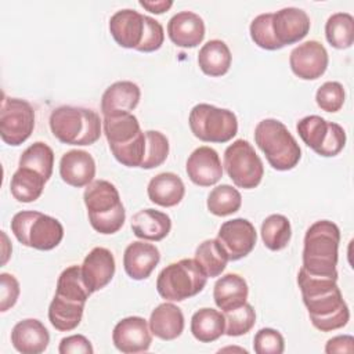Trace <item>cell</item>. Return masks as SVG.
<instances>
[{
  "label": "cell",
  "instance_id": "cell-20",
  "mask_svg": "<svg viewBox=\"0 0 354 354\" xmlns=\"http://www.w3.org/2000/svg\"><path fill=\"white\" fill-rule=\"evenodd\" d=\"M113 40L124 48H137L144 35V15L131 8L116 11L109 19Z\"/></svg>",
  "mask_w": 354,
  "mask_h": 354
},
{
  "label": "cell",
  "instance_id": "cell-13",
  "mask_svg": "<svg viewBox=\"0 0 354 354\" xmlns=\"http://www.w3.org/2000/svg\"><path fill=\"white\" fill-rule=\"evenodd\" d=\"M328 51L317 40H307L299 44L289 55L292 72L303 80H315L321 77L328 68Z\"/></svg>",
  "mask_w": 354,
  "mask_h": 354
},
{
  "label": "cell",
  "instance_id": "cell-44",
  "mask_svg": "<svg viewBox=\"0 0 354 354\" xmlns=\"http://www.w3.org/2000/svg\"><path fill=\"white\" fill-rule=\"evenodd\" d=\"M163 41H165V32H163L162 24L153 19L152 17L144 15V35L140 46L136 50L141 53H152L159 50Z\"/></svg>",
  "mask_w": 354,
  "mask_h": 354
},
{
  "label": "cell",
  "instance_id": "cell-41",
  "mask_svg": "<svg viewBox=\"0 0 354 354\" xmlns=\"http://www.w3.org/2000/svg\"><path fill=\"white\" fill-rule=\"evenodd\" d=\"M250 37L260 48L264 50H279L281 44L277 41L272 32V12H264L257 15L250 22Z\"/></svg>",
  "mask_w": 354,
  "mask_h": 354
},
{
  "label": "cell",
  "instance_id": "cell-1",
  "mask_svg": "<svg viewBox=\"0 0 354 354\" xmlns=\"http://www.w3.org/2000/svg\"><path fill=\"white\" fill-rule=\"evenodd\" d=\"M337 277L313 275L299 270L297 285L311 324L321 332H332L347 325L350 311L337 286Z\"/></svg>",
  "mask_w": 354,
  "mask_h": 354
},
{
  "label": "cell",
  "instance_id": "cell-38",
  "mask_svg": "<svg viewBox=\"0 0 354 354\" xmlns=\"http://www.w3.org/2000/svg\"><path fill=\"white\" fill-rule=\"evenodd\" d=\"M55 295L80 303L87 301L91 292L83 281L80 266H71L61 272L57 281Z\"/></svg>",
  "mask_w": 354,
  "mask_h": 354
},
{
  "label": "cell",
  "instance_id": "cell-3",
  "mask_svg": "<svg viewBox=\"0 0 354 354\" xmlns=\"http://www.w3.org/2000/svg\"><path fill=\"white\" fill-rule=\"evenodd\" d=\"M91 227L104 235L118 232L126 220V210L118 188L106 180L91 181L83 194Z\"/></svg>",
  "mask_w": 354,
  "mask_h": 354
},
{
  "label": "cell",
  "instance_id": "cell-24",
  "mask_svg": "<svg viewBox=\"0 0 354 354\" xmlns=\"http://www.w3.org/2000/svg\"><path fill=\"white\" fill-rule=\"evenodd\" d=\"M151 202L162 207H173L178 205L185 194V187L180 176L171 171H163L152 177L147 187Z\"/></svg>",
  "mask_w": 354,
  "mask_h": 354
},
{
  "label": "cell",
  "instance_id": "cell-39",
  "mask_svg": "<svg viewBox=\"0 0 354 354\" xmlns=\"http://www.w3.org/2000/svg\"><path fill=\"white\" fill-rule=\"evenodd\" d=\"M145 133V155L141 163L142 169H155L160 166L169 155V140L158 130H147Z\"/></svg>",
  "mask_w": 354,
  "mask_h": 354
},
{
  "label": "cell",
  "instance_id": "cell-6",
  "mask_svg": "<svg viewBox=\"0 0 354 354\" xmlns=\"http://www.w3.org/2000/svg\"><path fill=\"white\" fill-rule=\"evenodd\" d=\"M206 281V274L194 259H181L159 272L156 290L169 301H183L202 292Z\"/></svg>",
  "mask_w": 354,
  "mask_h": 354
},
{
  "label": "cell",
  "instance_id": "cell-18",
  "mask_svg": "<svg viewBox=\"0 0 354 354\" xmlns=\"http://www.w3.org/2000/svg\"><path fill=\"white\" fill-rule=\"evenodd\" d=\"M59 176L71 187H87L95 177L94 158L83 149H71L61 156Z\"/></svg>",
  "mask_w": 354,
  "mask_h": 354
},
{
  "label": "cell",
  "instance_id": "cell-28",
  "mask_svg": "<svg viewBox=\"0 0 354 354\" xmlns=\"http://www.w3.org/2000/svg\"><path fill=\"white\" fill-rule=\"evenodd\" d=\"M232 55L228 46L218 39L205 43L198 53V65L201 71L212 77L223 76L231 66Z\"/></svg>",
  "mask_w": 354,
  "mask_h": 354
},
{
  "label": "cell",
  "instance_id": "cell-16",
  "mask_svg": "<svg viewBox=\"0 0 354 354\" xmlns=\"http://www.w3.org/2000/svg\"><path fill=\"white\" fill-rule=\"evenodd\" d=\"M189 180L199 187H210L223 177V166L216 149L202 145L192 151L185 165Z\"/></svg>",
  "mask_w": 354,
  "mask_h": 354
},
{
  "label": "cell",
  "instance_id": "cell-40",
  "mask_svg": "<svg viewBox=\"0 0 354 354\" xmlns=\"http://www.w3.org/2000/svg\"><path fill=\"white\" fill-rule=\"evenodd\" d=\"M225 318V335L227 336H242L248 333L256 322V311L252 304L245 303L243 306L224 311Z\"/></svg>",
  "mask_w": 354,
  "mask_h": 354
},
{
  "label": "cell",
  "instance_id": "cell-32",
  "mask_svg": "<svg viewBox=\"0 0 354 354\" xmlns=\"http://www.w3.org/2000/svg\"><path fill=\"white\" fill-rule=\"evenodd\" d=\"M46 183V178L37 171L26 167H18L11 177L10 191L18 202L30 203L40 198Z\"/></svg>",
  "mask_w": 354,
  "mask_h": 354
},
{
  "label": "cell",
  "instance_id": "cell-30",
  "mask_svg": "<svg viewBox=\"0 0 354 354\" xmlns=\"http://www.w3.org/2000/svg\"><path fill=\"white\" fill-rule=\"evenodd\" d=\"M86 303L69 300L54 295L48 307V319L59 332H69L79 326Z\"/></svg>",
  "mask_w": 354,
  "mask_h": 354
},
{
  "label": "cell",
  "instance_id": "cell-35",
  "mask_svg": "<svg viewBox=\"0 0 354 354\" xmlns=\"http://www.w3.org/2000/svg\"><path fill=\"white\" fill-rule=\"evenodd\" d=\"M260 234L266 248L272 252L282 250L292 238L290 221L283 214H271L263 221Z\"/></svg>",
  "mask_w": 354,
  "mask_h": 354
},
{
  "label": "cell",
  "instance_id": "cell-21",
  "mask_svg": "<svg viewBox=\"0 0 354 354\" xmlns=\"http://www.w3.org/2000/svg\"><path fill=\"white\" fill-rule=\"evenodd\" d=\"M167 35L177 47L192 48L205 37V22L192 11H181L169 19Z\"/></svg>",
  "mask_w": 354,
  "mask_h": 354
},
{
  "label": "cell",
  "instance_id": "cell-15",
  "mask_svg": "<svg viewBox=\"0 0 354 354\" xmlns=\"http://www.w3.org/2000/svg\"><path fill=\"white\" fill-rule=\"evenodd\" d=\"M310 26V17L301 8L285 7L272 12V32L281 47L295 44L304 39Z\"/></svg>",
  "mask_w": 354,
  "mask_h": 354
},
{
  "label": "cell",
  "instance_id": "cell-11",
  "mask_svg": "<svg viewBox=\"0 0 354 354\" xmlns=\"http://www.w3.org/2000/svg\"><path fill=\"white\" fill-rule=\"evenodd\" d=\"M35 129V111L21 98L4 97L0 111V137L12 147L25 142Z\"/></svg>",
  "mask_w": 354,
  "mask_h": 354
},
{
  "label": "cell",
  "instance_id": "cell-45",
  "mask_svg": "<svg viewBox=\"0 0 354 354\" xmlns=\"http://www.w3.org/2000/svg\"><path fill=\"white\" fill-rule=\"evenodd\" d=\"M19 282L8 272L0 274V311L4 313L15 306L19 297Z\"/></svg>",
  "mask_w": 354,
  "mask_h": 354
},
{
  "label": "cell",
  "instance_id": "cell-33",
  "mask_svg": "<svg viewBox=\"0 0 354 354\" xmlns=\"http://www.w3.org/2000/svg\"><path fill=\"white\" fill-rule=\"evenodd\" d=\"M202 271L206 274L207 278L218 277L227 267L228 254L220 241L216 239H206L195 250L194 259Z\"/></svg>",
  "mask_w": 354,
  "mask_h": 354
},
{
  "label": "cell",
  "instance_id": "cell-12",
  "mask_svg": "<svg viewBox=\"0 0 354 354\" xmlns=\"http://www.w3.org/2000/svg\"><path fill=\"white\" fill-rule=\"evenodd\" d=\"M217 239L225 249L231 261L246 257L256 245L257 232L254 225L246 218H232L221 224Z\"/></svg>",
  "mask_w": 354,
  "mask_h": 354
},
{
  "label": "cell",
  "instance_id": "cell-27",
  "mask_svg": "<svg viewBox=\"0 0 354 354\" xmlns=\"http://www.w3.org/2000/svg\"><path fill=\"white\" fill-rule=\"evenodd\" d=\"M131 230L136 236L144 241H162L171 230L170 217L155 209H142L133 214Z\"/></svg>",
  "mask_w": 354,
  "mask_h": 354
},
{
  "label": "cell",
  "instance_id": "cell-31",
  "mask_svg": "<svg viewBox=\"0 0 354 354\" xmlns=\"http://www.w3.org/2000/svg\"><path fill=\"white\" fill-rule=\"evenodd\" d=\"M102 129L109 148L129 144L142 133L138 119L131 112L118 116H105L102 120Z\"/></svg>",
  "mask_w": 354,
  "mask_h": 354
},
{
  "label": "cell",
  "instance_id": "cell-22",
  "mask_svg": "<svg viewBox=\"0 0 354 354\" xmlns=\"http://www.w3.org/2000/svg\"><path fill=\"white\" fill-rule=\"evenodd\" d=\"M140 87L130 80L112 83L102 94L101 113L105 116H118L130 113L140 102Z\"/></svg>",
  "mask_w": 354,
  "mask_h": 354
},
{
  "label": "cell",
  "instance_id": "cell-25",
  "mask_svg": "<svg viewBox=\"0 0 354 354\" xmlns=\"http://www.w3.org/2000/svg\"><path fill=\"white\" fill-rule=\"evenodd\" d=\"M152 335L162 340H174L184 330V314L173 303H162L151 313L148 321Z\"/></svg>",
  "mask_w": 354,
  "mask_h": 354
},
{
  "label": "cell",
  "instance_id": "cell-46",
  "mask_svg": "<svg viewBox=\"0 0 354 354\" xmlns=\"http://www.w3.org/2000/svg\"><path fill=\"white\" fill-rule=\"evenodd\" d=\"M58 351L59 354H93L94 348L86 336L72 335L61 340Z\"/></svg>",
  "mask_w": 354,
  "mask_h": 354
},
{
  "label": "cell",
  "instance_id": "cell-2",
  "mask_svg": "<svg viewBox=\"0 0 354 354\" xmlns=\"http://www.w3.org/2000/svg\"><path fill=\"white\" fill-rule=\"evenodd\" d=\"M340 230L329 220H319L311 224L304 235L303 266L313 275L337 277V254Z\"/></svg>",
  "mask_w": 354,
  "mask_h": 354
},
{
  "label": "cell",
  "instance_id": "cell-42",
  "mask_svg": "<svg viewBox=\"0 0 354 354\" xmlns=\"http://www.w3.org/2000/svg\"><path fill=\"white\" fill-rule=\"evenodd\" d=\"M344 88L339 82H325L315 93L317 105L325 112H337L344 104Z\"/></svg>",
  "mask_w": 354,
  "mask_h": 354
},
{
  "label": "cell",
  "instance_id": "cell-7",
  "mask_svg": "<svg viewBox=\"0 0 354 354\" xmlns=\"http://www.w3.org/2000/svg\"><path fill=\"white\" fill-rule=\"evenodd\" d=\"M11 231L22 245L37 250H51L64 238L62 224L57 218L36 210L15 213L11 220Z\"/></svg>",
  "mask_w": 354,
  "mask_h": 354
},
{
  "label": "cell",
  "instance_id": "cell-34",
  "mask_svg": "<svg viewBox=\"0 0 354 354\" xmlns=\"http://www.w3.org/2000/svg\"><path fill=\"white\" fill-rule=\"evenodd\" d=\"M328 43L339 50L351 47L354 41V18L348 12H335L325 24Z\"/></svg>",
  "mask_w": 354,
  "mask_h": 354
},
{
  "label": "cell",
  "instance_id": "cell-19",
  "mask_svg": "<svg viewBox=\"0 0 354 354\" xmlns=\"http://www.w3.org/2000/svg\"><path fill=\"white\" fill-rule=\"evenodd\" d=\"M160 260L159 249L144 241L127 245L123 253V267L126 274L136 281L147 279Z\"/></svg>",
  "mask_w": 354,
  "mask_h": 354
},
{
  "label": "cell",
  "instance_id": "cell-43",
  "mask_svg": "<svg viewBox=\"0 0 354 354\" xmlns=\"http://www.w3.org/2000/svg\"><path fill=\"white\" fill-rule=\"evenodd\" d=\"M253 350L256 354H282L285 350L283 336L277 329L263 328L254 335Z\"/></svg>",
  "mask_w": 354,
  "mask_h": 354
},
{
  "label": "cell",
  "instance_id": "cell-4",
  "mask_svg": "<svg viewBox=\"0 0 354 354\" xmlns=\"http://www.w3.org/2000/svg\"><path fill=\"white\" fill-rule=\"evenodd\" d=\"M53 136L68 145H91L101 137L100 115L87 108L62 105L55 108L48 119Z\"/></svg>",
  "mask_w": 354,
  "mask_h": 354
},
{
  "label": "cell",
  "instance_id": "cell-10",
  "mask_svg": "<svg viewBox=\"0 0 354 354\" xmlns=\"http://www.w3.org/2000/svg\"><path fill=\"white\" fill-rule=\"evenodd\" d=\"M296 130L307 147L325 158L339 155L346 145L343 127L318 115H308L300 119L296 124Z\"/></svg>",
  "mask_w": 354,
  "mask_h": 354
},
{
  "label": "cell",
  "instance_id": "cell-9",
  "mask_svg": "<svg viewBox=\"0 0 354 354\" xmlns=\"http://www.w3.org/2000/svg\"><path fill=\"white\" fill-rule=\"evenodd\" d=\"M224 169L232 183L243 189L256 188L264 176L263 162L252 144L235 140L224 151Z\"/></svg>",
  "mask_w": 354,
  "mask_h": 354
},
{
  "label": "cell",
  "instance_id": "cell-26",
  "mask_svg": "<svg viewBox=\"0 0 354 354\" xmlns=\"http://www.w3.org/2000/svg\"><path fill=\"white\" fill-rule=\"evenodd\" d=\"M249 288L243 277L230 272L218 278L213 288L216 306L223 311H230L243 306L248 300Z\"/></svg>",
  "mask_w": 354,
  "mask_h": 354
},
{
  "label": "cell",
  "instance_id": "cell-23",
  "mask_svg": "<svg viewBox=\"0 0 354 354\" xmlns=\"http://www.w3.org/2000/svg\"><path fill=\"white\" fill-rule=\"evenodd\" d=\"M11 343L22 354H40L50 343V333L41 321L26 318L17 322L12 328Z\"/></svg>",
  "mask_w": 354,
  "mask_h": 354
},
{
  "label": "cell",
  "instance_id": "cell-17",
  "mask_svg": "<svg viewBox=\"0 0 354 354\" xmlns=\"http://www.w3.org/2000/svg\"><path fill=\"white\" fill-rule=\"evenodd\" d=\"M82 267V277L91 293L105 288L115 275V257L106 248L97 246L84 257Z\"/></svg>",
  "mask_w": 354,
  "mask_h": 354
},
{
  "label": "cell",
  "instance_id": "cell-47",
  "mask_svg": "<svg viewBox=\"0 0 354 354\" xmlns=\"http://www.w3.org/2000/svg\"><path fill=\"white\" fill-rule=\"evenodd\" d=\"M325 353H354V337L350 335H340L329 339L325 346Z\"/></svg>",
  "mask_w": 354,
  "mask_h": 354
},
{
  "label": "cell",
  "instance_id": "cell-36",
  "mask_svg": "<svg viewBox=\"0 0 354 354\" xmlns=\"http://www.w3.org/2000/svg\"><path fill=\"white\" fill-rule=\"evenodd\" d=\"M18 166L37 171L48 181L53 174L54 152L47 144L36 141L22 152Z\"/></svg>",
  "mask_w": 354,
  "mask_h": 354
},
{
  "label": "cell",
  "instance_id": "cell-37",
  "mask_svg": "<svg viewBox=\"0 0 354 354\" xmlns=\"http://www.w3.org/2000/svg\"><path fill=\"white\" fill-rule=\"evenodd\" d=\"M207 210L218 217L230 216L241 209L242 196L236 188L228 184L214 187L207 195Z\"/></svg>",
  "mask_w": 354,
  "mask_h": 354
},
{
  "label": "cell",
  "instance_id": "cell-29",
  "mask_svg": "<svg viewBox=\"0 0 354 354\" xmlns=\"http://www.w3.org/2000/svg\"><path fill=\"white\" fill-rule=\"evenodd\" d=\"M225 332V318L218 310L203 307L191 318V333L202 343H212Z\"/></svg>",
  "mask_w": 354,
  "mask_h": 354
},
{
  "label": "cell",
  "instance_id": "cell-48",
  "mask_svg": "<svg viewBox=\"0 0 354 354\" xmlns=\"http://www.w3.org/2000/svg\"><path fill=\"white\" fill-rule=\"evenodd\" d=\"M138 3L147 11L153 14H163L173 6L171 0H140Z\"/></svg>",
  "mask_w": 354,
  "mask_h": 354
},
{
  "label": "cell",
  "instance_id": "cell-8",
  "mask_svg": "<svg viewBox=\"0 0 354 354\" xmlns=\"http://www.w3.org/2000/svg\"><path fill=\"white\" fill-rule=\"evenodd\" d=\"M192 134L205 142H227L238 133V119L235 113L225 108L210 104L195 105L188 118Z\"/></svg>",
  "mask_w": 354,
  "mask_h": 354
},
{
  "label": "cell",
  "instance_id": "cell-14",
  "mask_svg": "<svg viewBox=\"0 0 354 354\" xmlns=\"http://www.w3.org/2000/svg\"><path fill=\"white\" fill-rule=\"evenodd\" d=\"M115 347L126 354L144 353L152 343V332L142 317H127L120 319L112 332Z\"/></svg>",
  "mask_w": 354,
  "mask_h": 354
},
{
  "label": "cell",
  "instance_id": "cell-5",
  "mask_svg": "<svg viewBox=\"0 0 354 354\" xmlns=\"http://www.w3.org/2000/svg\"><path fill=\"white\" fill-rule=\"evenodd\" d=\"M254 141L275 170H292L301 158L296 138L281 120L268 118L259 122L254 129Z\"/></svg>",
  "mask_w": 354,
  "mask_h": 354
}]
</instances>
